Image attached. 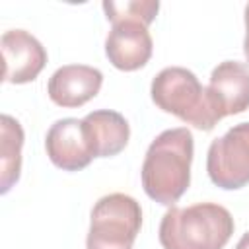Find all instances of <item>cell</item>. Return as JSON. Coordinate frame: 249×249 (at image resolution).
Segmentation results:
<instances>
[{
  "label": "cell",
  "instance_id": "obj_7",
  "mask_svg": "<svg viewBox=\"0 0 249 249\" xmlns=\"http://www.w3.org/2000/svg\"><path fill=\"white\" fill-rule=\"evenodd\" d=\"M4 72L8 84L33 82L47 64V51L37 37L25 29H8L0 39Z\"/></svg>",
  "mask_w": 249,
  "mask_h": 249
},
{
  "label": "cell",
  "instance_id": "obj_13",
  "mask_svg": "<svg viewBox=\"0 0 249 249\" xmlns=\"http://www.w3.org/2000/svg\"><path fill=\"white\" fill-rule=\"evenodd\" d=\"M158 10H160L158 0H124V2L105 0L103 2V12L111 23L121 19H132L148 27L156 19Z\"/></svg>",
  "mask_w": 249,
  "mask_h": 249
},
{
  "label": "cell",
  "instance_id": "obj_8",
  "mask_svg": "<svg viewBox=\"0 0 249 249\" xmlns=\"http://www.w3.org/2000/svg\"><path fill=\"white\" fill-rule=\"evenodd\" d=\"M208 99L220 119L249 109V66L237 60L220 62L206 86Z\"/></svg>",
  "mask_w": 249,
  "mask_h": 249
},
{
  "label": "cell",
  "instance_id": "obj_2",
  "mask_svg": "<svg viewBox=\"0 0 249 249\" xmlns=\"http://www.w3.org/2000/svg\"><path fill=\"white\" fill-rule=\"evenodd\" d=\"M233 218L216 202H196L187 208L171 206L160 222L163 249H222L233 233Z\"/></svg>",
  "mask_w": 249,
  "mask_h": 249
},
{
  "label": "cell",
  "instance_id": "obj_10",
  "mask_svg": "<svg viewBox=\"0 0 249 249\" xmlns=\"http://www.w3.org/2000/svg\"><path fill=\"white\" fill-rule=\"evenodd\" d=\"M103 84L101 70L88 64H66L53 72L47 84V93L58 107L74 109L93 99Z\"/></svg>",
  "mask_w": 249,
  "mask_h": 249
},
{
  "label": "cell",
  "instance_id": "obj_9",
  "mask_svg": "<svg viewBox=\"0 0 249 249\" xmlns=\"http://www.w3.org/2000/svg\"><path fill=\"white\" fill-rule=\"evenodd\" d=\"M152 49L154 43L148 27L132 19L115 21L105 39V54L109 62L124 72L142 68L150 60Z\"/></svg>",
  "mask_w": 249,
  "mask_h": 249
},
{
  "label": "cell",
  "instance_id": "obj_5",
  "mask_svg": "<svg viewBox=\"0 0 249 249\" xmlns=\"http://www.w3.org/2000/svg\"><path fill=\"white\" fill-rule=\"evenodd\" d=\"M206 171L210 181L226 191L249 183V123L233 124L224 136L210 142Z\"/></svg>",
  "mask_w": 249,
  "mask_h": 249
},
{
  "label": "cell",
  "instance_id": "obj_12",
  "mask_svg": "<svg viewBox=\"0 0 249 249\" xmlns=\"http://www.w3.org/2000/svg\"><path fill=\"white\" fill-rule=\"evenodd\" d=\"M0 193L6 195L19 179L21 173V146H23V128L10 117H0Z\"/></svg>",
  "mask_w": 249,
  "mask_h": 249
},
{
  "label": "cell",
  "instance_id": "obj_11",
  "mask_svg": "<svg viewBox=\"0 0 249 249\" xmlns=\"http://www.w3.org/2000/svg\"><path fill=\"white\" fill-rule=\"evenodd\" d=\"M84 123L89 130L95 156L97 158H113L124 150L130 138L128 121L111 109H97L84 117Z\"/></svg>",
  "mask_w": 249,
  "mask_h": 249
},
{
  "label": "cell",
  "instance_id": "obj_14",
  "mask_svg": "<svg viewBox=\"0 0 249 249\" xmlns=\"http://www.w3.org/2000/svg\"><path fill=\"white\" fill-rule=\"evenodd\" d=\"M243 54L249 62V4L245 6V39H243Z\"/></svg>",
  "mask_w": 249,
  "mask_h": 249
},
{
  "label": "cell",
  "instance_id": "obj_1",
  "mask_svg": "<svg viewBox=\"0 0 249 249\" xmlns=\"http://www.w3.org/2000/svg\"><path fill=\"white\" fill-rule=\"evenodd\" d=\"M193 154L195 138L187 126L160 132L148 146L142 161L140 177L144 193L163 206L177 202L191 185Z\"/></svg>",
  "mask_w": 249,
  "mask_h": 249
},
{
  "label": "cell",
  "instance_id": "obj_15",
  "mask_svg": "<svg viewBox=\"0 0 249 249\" xmlns=\"http://www.w3.org/2000/svg\"><path fill=\"white\" fill-rule=\"evenodd\" d=\"M233 249H249V231L241 235V239L237 241V245H235Z\"/></svg>",
  "mask_w": 249,
  "mask_h": 249
},
{
  "label": "cell",
  "instance_id": "obj_3",
  "mask_svg": "<svg viewBox=\"0 0 249 249\" xmlns=\"http://www.w3.org/2000/svg\"><path fill=\"white\" fill-rule=\"evenodd\" d=\"M152 101L165 113L179 117L198 130H212L222 119L214 111L206 88L195 72L183 66H169L156 74L150 86Z\"/></svg>",
  "mask_w": 249,
  "mask_h": 249
},
{
  "label": "cell",
  "instance_id": "obj_4",
  "mask_svg": "<svg viewBox=\"0 0 249 249\" xmlns=\"http://www.w3.org/2000/svg\"><path fill=\"white\" fill-rule=\"evenodd\" d=\"M142 228V208L124 193L101 196L89 218L86 249H132Z\"/></svg>",
  "mask_w": 249,
  "mask_h": 249
},
{
  "label": "cell",
  "instance_id": "obj_6",
  "mask_svg": "<svg viewBox=\"0 0 249 249\" xmlns=\"http://www.w3.org/2000/svg\"><path fill=\"white\" fill-rule=\"evenodd\" d=\"M49 160L62 171H80L91 163L95 148L84 119H58L51 124L45 136Z\"/></svg>",
  "mask_w": 249,
  "mask_h": 249
}]
</instances>
